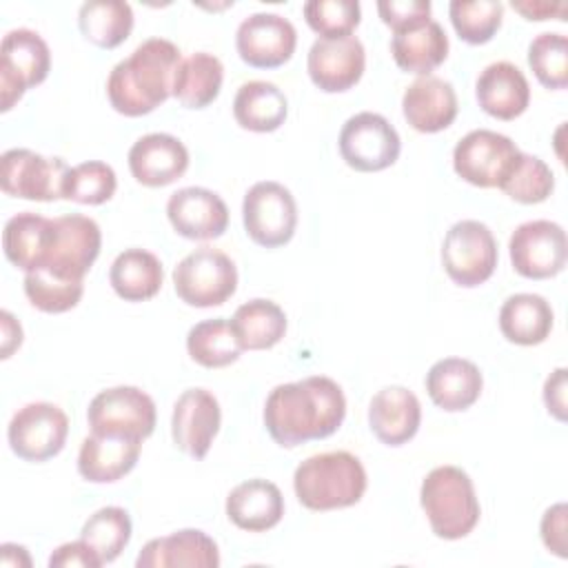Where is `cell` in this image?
Returning <instances> with one entry per match:
<instances>
[{
  "label": "cell",
  "instance_id": "6da1fadb",
  "mask_svg": "<svg viewBox=\"0 0 568 568\" xmlns=\"http://www.w3.org/2000/svg\"><path fill=\"white\" fill-rule=\"evenodd\" d=\"M344 415V393L326 375L280 384L264 404V426L273 442L284 448L331 437L342 426Z\"/></svg>",
  "mask_w": 568,
  "mask_h": 568
},
{
  "label": "cell",
  "instance_id": "7a4b0ae2",
  "mask_svg": "<svg viewBox=\"0 0 568 568\" xmlns=\"http://www.w3.org/2000/svg\"><path fill=\"white\" fill-rule=\"evenodd\" d=\"M180 60L182 51L171 40L149 38L138 44L109 73L106 98L111 106L126 118L155 111L171 95Z\"/></svg>",
  "mask_w": 568,
  "mask_h": 568
},
{
  "label": "cell",
  "instance_id": "3957f363",
  "mask_svg": "<svg viewBox=\"0 0 568 568\" xmlns=\"http://www.w3.org/2000/svg\"><path fill=\"white\" fill-rule=\"evenodd\" d=\"M297 501L317 513L355 506L366 490V470L348 450L306 457L293 473Z\"/></svg>",
  "mask_w": 568,
  "mask_h": 568
},
{
  "label": "cell",
  "instance_id": "277c9868",
  "mask_svg": "<svg viewBox=\"0 0 568 568\" xmlns=\"http://www.w3.org/2000/svg\"><path fill=\"white\" fill-rule=\"evenodd\" d=\"M419 501L433 532L450 541L466 537L481 515L473 479L459 466L433 468L422 481Z\"/></svg>",
  "mask_w": 568,
  "mask_h": 568
},
{
  "label": "cell",
  "instance_id": "5b68a950",
  "mask_svg": "<svg viewBox=\"0 0 568 568\" xmlns=\"http://www.w3.org/2000/svg\"><path fill=\"white\" fill-rule=\"evenodd\" d=\"M178 297L195 308L224 304L237 288L235 262L220 248L200 246L173 268Z\"/></svg>",
  "mask_w": 568,
  "mask_h": 568
},
{
  "label": "cell",
  "instance_id": "8992f818",
  "mask_svg": "<svg viewBox=\"0 0 568 568\" xmlns=\"http://www.w3.org/2000/svg\"><path fill=\"white\" fill-rule=\"evenodd\" d=\"M497 240L479 220L455 222L442 242V264L446 275L466 288L479 286L497 268Z\"/></svg>",
  "mask_w": 568,
  "mask_h": 568
},
{
  "label": "cell",
  "instance_id": "52a82bcc",
  "mask_svg": "<svg viewBox=\"0 0 568 568\" xmlns=\"http://www.w3.org/2000/svg\"><path fill=\"white\" fill-rule=\"evenodd\" d=\"M246 235L264 246L277 248L291 242L297 226V204L291 191L273 180L255 182L242 202Z\"/></svg>",
  "mask_w": 568,
  "mask_h": 568
},
{
  "label": "cell",
  "instance_id": "ba28073f",
  "mask_svg": "<svg viewBox=\"0 0 568 568\" xmlns=\"http://www.w3.org/2000/svg\"><path fill=\"white\" fill-rule=\"evenodd\" d=\"M51 69V51L40 33L31 29H13L0 44V98L7 113L27 89L47 80Z\"/></svg>",
  "mask_w": 568,
  "mask_h": 568
},
{
  "label": "cell",
  "instance_id": "9c48e42d",
  "mask_svg": "<svg viewBox=\"0 0 568 568\" xmlns=\"http://www.w3.org/2000/svg\"><path fill=\"white\" fill-rule=\"evenodd\" d=\"M69 171L71 166L62 158H47L31 149H9L0 158V186L7 195L20 200H64Z\"/></svg>",
  "mask_w": 568,
  "mask_h": 568
},
{
  "label": "cell",
  "instance_id": "30bf717a",
  "mask_svg": "<svg viewBox=\"0 0 568 568\" xmlns=\"http://www.w3.org/2000/svg\"><path fill=\"white\" fill-rule=\"evenodd\" d=\"M517 144L497 131L475 129L453 149L455 173L473 186L499 189L519 158Z\"/></svg>",
  "mask_w": 568,
  "mask_h": 568
},
{
  "label": "cell",
  "instance_id": "8fae6325",
  "mask_svg": "<svg viewBox=\"0 0 568 568\" xmlns=\"http://www.w3.org/2000/svg\"><path fill=\"white\" fill-rule=\"evenodd\" d=\"M337 144L342 160L362 173H375L393 166L402 151L395 126L373 111L351 115L339 131Z\"/></svg>",
  "mask_w": 568,
  "mask_h": 568
},
{
  "label": "cell",
  "instance_id": "7c38bea8",
  "mask_svg": "<svg viewBox=\"0 0 568 568\" xmlns=\"http://www.w3.org/2000/svg\"><path fill=\"white\" fill-rule=\"evenodd\" d=\"M91 433L146 439L155 428V402L138 386L100 390L87 408Z\"/></svg>",
  "mask_w": 568,
  "mask_h": 568
},
{
  "label": "cell",
  "instance_id": "4fadbf2b",
  "mask_svg": "<svg viewBox=\"0 0 568 568\" xmlns=\"http://www.w3.org/2000/svg\"><path fill=\"white\" fill-rule=\"evenodd\" d=\"M69 417L51 402H31L18 408L9 422L7 439L24 462H47L55 457L67 442Z\"/></svg>",
  "mask_w": 568,
  "mask_h": 568
},
{
  "label": "cell",
  "instance_id": "5bb4252c",
  "mask_svg": "<svg viewBox=\"0 0 568 568\" xmlns=\"http://www.w3.org/2000/svg\"><path fill=\"white\" fill-rule=\"evenodd\" d=\"M513 268L528 280H548L564 271L568 260L566 231L550 220L519 224L508 242Z\"/></svg>",
  "mask_w": 568,
  "mask_h": 568
},
{
  "label": "cell",
  "instance_id": "9a60e30c",
  "mask_svg": "<svg viewBox=\"0 0 568 568\" xmlns=\"http://www.w3.org/2000/svg\"><path fill=\"white\" fill-rule=\"evenodd\" d=\"M55 220V235L47 262L38 271L53 273L64 280L84 282V275L93 266L100 255L102 233L95 220L69 213L53 217Z\"/></svg>",
  "mask_w": 568,
  "mask_h": 568
},
{
  "label": "cell",
  "instance_id": "2e32d148",
  "mask_svg": "<svg viewBox=\"0 0 568 568\" xmlns=\"http://www.w3.org/2000/svg\"><path fill=\"white\" fill-rule=\"evenodd\" d=\"M297 47V31L280 13H251L235 33L240 58L255 69H275L291 60Z\"/></svg>",
  "mask_w": 568,
  "mask_h": 568
},
{
  "label": "cell",
  "instance_id": "e0dca14e",
  "mask_svg": "<svg viewBox=\"0 0 568 568\" xmlns=\"http://www.w3.org/2000/svg\"><path fill=\"white\" fill-rule=\"evenodd\" d=\"M222 422L215 395L206 388H186L173 404L171 437L178 450L204 459Z\"/></svg>",
  "mask_w": 568,
  "mask_h": 568
},
{
  "label": "cell",
  "instance_id": "ac0fdd59",
  "mask_svg": "<svg viewBox=\"0 0 568 568\" xmlns=\"http://www.w3.org/2000/svg\"><path fill=\"white\" fill-rule=\"evenodd\" d=\"M366 53L355 36L324 40L317 38L306 58L311 82L324 93H342L355 87L364 73Z\"/></svg>",
  "mask_w": 568,
  "mask_h": 568
},
{
  "label": "cell",
  "instance_id": "d6986e66",
  "mask_svg": "<svg viewBox=\"0 0 568 568\" xmlns=\"http://www.w3.org/2000/svg\"><path fill=\"white\" fill-rule=\"evenodd\" d=\"M166 215L175 233L186 240H215L229 226L224 200L204 186H184L171 193Z\"/></svg>",
  "mask_w": 568,
  "mask_h": 568
},
{
  "label": "cell",
  "instance_id": "ffe728a7",
  "mask_svg": "<svg viewBox=\"0 0 568 568\" xmlns=\"http://www.w3.org/2000/svg\"><path fill=\"white\" fill-rule=\"evenodd\" d=\"M129 169L142 186H166L189 169V151L171 133H146L129 149Z\"/></svg>",
  "mask_w": 568,
  "mask_h": 568
},
{
  "label": "cell",
  "instance_id": "44dd1931",
  "mask_svg": "<svg viewBox=\"0 0 568 568\" xmlns=\"http://www.w3.org/2000/svg\"><path fill=\"white\" fill-rule=\"evenodd\" d=\"M142 442L138 437L91 433L80 446L78 473L91 484L118 481L135 468Z\"/></svg>",
  "mask_w": 568,
  "mask_h": 568
},
{
  "label": "cell",
  "instance_id": "7402d4cb",
  "mask_svg": "<svg viewBox=\"0 0 568 568\" xmlns=\"http://www.w3.org/2000/svg\"><path fill=\"white\" fill-rule=\"evenodd\" d=\"M422 424V406L406 386H386L377 390L368 406V426L386 446L410 442Z\"/></svg>",
  "mask_w": 568,
  "mask_h": 568
},
{
  "label": "cell",
  "instance_id": "603a6c76",
  "mask_svg": "<svg viewBox=\"0 0 568 568\" xmlns=\"http://www.w3.org/2000/svg\"><path fill=\"white\" fill-rule=\"evenodd\" d=\"M402 113L419 133H437L457 118V95L448 80L437 75L417 78L402 95Z\"/></svg>",
  "mask_w": 568,
  "mask_h": 568
},
{
  "label": "cell",
  "instance_id": "cb8c5ba5",
  "mask_svg": "<svg viewBox=\"0 0 568 568\" xmlns=\"http://www.w3.org/2000/svg\"><path fill=\"white\" fill-rule=\"evenodd\" d=\"M479 106L497 120H515L530 104V87L519 67L508 60L484 67L475 82Z\"/></svg>",
  "mask_w": 568,
  "mask_h": 568
},
{
  "label": "cell",
  "instance_id": "d4e9b609",
  "mask_svg": "<svg viewBox=\"0 0 568 568\" xmlns=\"http://www.w3.org/2000/svg\"><path fill=\"white\" fill-rule=\"evenodd\" d=\"M138 568H215L220 566L217 544L202 530L184 528L144 544L135 559Z\"/></svg>",
  "mask_w": 568,
  "mask_h": 568
},
{
  "label": "cell",
  "instance_id": "484cf974",
  "mask_svg": "<svg viewBox=\"0 0 568 568\" xmlns=\"http://www.w3.org/2000/svg\"><path fill=\"white\" fill-rule=\"evenodd\" d=\"M484 388L477 364L464 357H444L426 373V390L433 404L446 413L470 408Z\"/></svg>",
  "mask_w": 568,
  "mask_h": 568
},
{
  "label": "cell",
  "instance_id": "4316f807",
  "mask_svg": "<svg viewBox=\"0 0 568 568\" xmlns=\"http://www.w3.org/2000/svg\"><path fill=\"white\" fill-rule=\"evenodd\" d=\"M284 515L282 490L268 479L237 484L226 497V517L242 530L264 532L280 524Z\"/></svg>",
  "mask_w": 568,
  "mask_h": 568
},
{
  "label": "cell",
  "instance_id": "83f0119b",
  "mask_svg": "<svg viewBox=\"0 0 568 568\" xmlns=\"http://www.w3.org/2000/svg\"><path fill=\"white\" fill-rule=\"evenodd\" d=\"M55 220L22 211L7 220L2 231V248L7 260L24 273L38 271L51 251Z\"/></svg>",
  "mask_w": 568,
  "mask_h": 568
},
{
  "label": "cell",
  "instance_id": "f1b7e54d",
  "mask_svg": "<svg viewBox=\"0 0 568 568\" xmlns=\"http://www.w3.org/2000/svg\"><path fill=\"white\" fill-rule=\"evenodd\" d=\"M552 308L537 293H515L499 308L501 335L519 346L541 344L552 331Z\"/></svg>",
  "mask_w": 568,
  "mask_h": 568
},
{
  "label": "cell",
  "instance_id": "f546056e",
  "mask_svg": "<svg viewBox=\"0 0 568 568\" xmlns=\"http://www.w3.org/2000/svg\"><path fill=\"white\" fill-rule=\"evenodd\" d=\"M235 122L255 133H271L280 129L288 115V100L282 89L266 80L244 82L233 100Z\"/></svg>",
  "mask_w": 568,
  "mask_h": 568
},
{
  "label": "cell",
  "instance_id": "4dcf8cb0",
  "mask_svg": "<svg viewBox=\"0 0 568 568\" xmlns=\"http://www.w3.org/2000/svg\"><path fill=\"white\" fill-rule=\"evenodd\" d=\"M390 53L402 71L430 75L448 55V36L439 22L428 20L417 29L395 33Z\"/></svg>",
  "mask_w": 568,
  "mask_h": 568
},
{
  "label": "cell",
  "instance_id": "1f68e13d",
  "mask_svg": "<svg viewBox=\"0 0 568 568\" xmlns=\"http://www.w3.org/2000/svg\"><path fill=\"white\" fill-rule=\"evenodd\" d=\"M222 80L224 67L220 58L197 51L180 60L173 75L171 95L186 109H204L220 95Z\"/></svg>",
  "mask_w": 568,
  "mask_h": 568
},
{
  "label": "cell",
  "instance_id": "d6a6232c",
  "mask_svg": "<svg viewBox=\"0 0 568 568\" xmlns=\"http://www.w3.org/2000/svg\"><path fill=\"white\" fill-rule=\"evenodd\" d=\"M164 271L158 255L144 248L122 251L109 271V282L118 297L124 302H144L162 288Z\"/></svg>",
  "mask_w": 568,
  "mask_h": 568
},
{
  "label": "cell",
  "instance_id": "836d02e7",
  "mask_svg": "<svg viewBox=\"0 0 568 568\" xmlns=\"http://www.w3.org/2000/svg\"><path fill=\"white\" fill-rule=\"evenodd\" d=\"M231 326L244 351L273 348L286 333V313L271 300H248L235 308Z\"/></svg>",
  "mask_w": 568,
  "mask_h": 568
},
{
  "label": "cell",
  "instance_id": "e575fe53",
  "mask_svg": "<svg viewBox=\"0 0 568 568\" xmlns=\"http://www.w3.org/2000/svg\"><path fill=\"white\" fill-rule=\"evenodd\" d=\"M78 27L91 44L115 49L133 29V9L122 0H89L78 11Z\"/></svg>",
  "mask_w": 568,
  "mask_h": 568
},
{
  "label": "cell",
  "instance_id": "d590c367",
  "mask_svg": "<svg viewBox=\"0 0 568 568\" xmlns=\"http://www.w3.org/2000/svg\"><path fill=\"white\" fill-rule=\"evenodd\" d=\"M186 351L191 359L204 368H224L237 362L244 348L231 326V320L213 317L191 326L186 333Z\"/></svg>",
  "mask_w": 568,
  "mask_h": 568
},
{
  "label": "cell",
  "instance_id": "8d00e7d4",
  "mask_svg": "<svg viewBox=\"0 0 568 568\" xmlns=\"http://www.w3.org/2000/svg\"><path fill=\"white\" fill-rule=\"evenodd\" d=\"M80 539L95 550L102 566L111 564L120 557L131 539V517L120 506H104L84 521Z\"/></svg>",
  "mask_w": 568,
  "mask_h": 568
},
{
  "label": "cell",
  "instance_id": "74e56055",
  "mask_svg": "<svg viewBox=\"0 0 568 568\" xmlns=\"http://www.w3.org/2000/svg\"><path fill=\"white\" fill-rule=\"evenodd\" d=\"M448 16L464 42L486 44L501 27L504 4L499 0H453Z\"/></svg>",
  "mask_w": 568,
  "mask_h": 568
},
{
  "label": "cell",
  "instance_id": "f35d334b",
  "mask_svg": "<svg viewBox=\"0 0 568 568\" xmlns=\"http://www.w3.org/2000/svg\"><path fill=\"white\" fill-rule=\"evenodd\" d=\"M499 189L519 204H539L552 193L555 175L550 166L537 155L519 153L515 166Z\"/></svg>",
  "mask_w": 568,
  "mask_h": 568
},
{
  "label": "cell",
  "instance_id": "ab89813d",
  "mask_svg": "<svg viewBox=\"0 0 568 568\" xmlns=\"http://www.w3.org/2000/svg\"><path fill=\"white\" fill-rule=\"evenodd\" d=\"M528 64L546 89L568 87V38L557 31H544L528 47Z\"/></svg>",
  "mask_w": 568,
  "mask_h": 568
},
{
  "label": "cell",
  "instance_id": "60d3db41",
  "mask_svg": "<svg viewBox=\"0 0 568 568\" xmlns=\"http://www.w3.org/2000/svg\"><path fill=\"white\" fill-rule=\"evenodd\" d=\"M84 282L64 280L47 271L24 273V295L42 313H67L78 306Z\"/></svg>",
  "mask_w": 568,
  "mask_h": 568
},
{
  "label": "cell",
  "instance_id": "b9f144b4",
  "mask_svg": "<svg viewBox=\"0 0 568 568\" xmlns=\"http://www.w3.org/2000/svg\"><path fill=\"white\" fill-rule=\"evenodd\" d=\"M115 189H118L115 171L106 162L89 160L71 166L64 182V200L95 206V204L109 202Z\"/></svg>",
  "mask_w": 568,
  "mask_h": 568
},
{
  "label": "cell",
  "instance_id": "7bdbcfd3",
  "mask_svg": "<svg viewBox=\"0 0 568 568\" xmlns=\"http://www.w3.org/2000/svg\"><path fill=\"white\" fill-rule=\"evenodd\" d=\"M304 18L324 40H337L355 31L362 9L357 0H311L304 4Z\"/></svg>",
  "mask_w": 568,
  "mask_h": 568
},
{
  "label": "cell",
  "instance_id": "ee69618b",
  "mask_svg": "<svg viewBox=\"0 0 568 568\" xmlns=\"http://www.w3.org/2000/svg\"><path fill=\"white\" fill-rule=\"evenodd\" d=\"M377 11L382 22L390 27L393 33L417 29L430 20L428 0H379Z\"/></svg>",
  "mask_w": 568,
  "mask_h": 568
},
{
  "label": "cell",
  "instance_id": "f6af8a7d",
  "mask_svg": "<svg viewBox=\"0 0 568 568\" xmlns=\"http://www.w3.org/2000/svg\"><path fill=\"white\" fill-rule=\"evenodd\" d=\"M49 566L51 568H73V566H80V568H100L102 561L100 557L95 555V550L84 541V539H75V541H69V544H62L58 546L51 557H49Z\"/></svg>",
  "mask_w": 568,
  "mask_h": 568
},
{
  "label": "cell",
  "instance_id": "bcb514c9",
  "mask_svg": "<svg viewBox=\"0 0 568 568\" xmlns=\"http://www.w3.org/2000/svg\"><path fill=\"white\" fill-rule=\"evenodd\" d=\"M566 504L550 506L541 517V539L544 546L557 557H566Z\"/></svg>",
  "mask_w": 568,
  "mask_h": 568
},
{
  "label": "cell",
  "instance_id": "7dc6e473",
  "mask_svg": "<svg viewBox=\"0 0 568 568\" xmlns=\"http://www.w3.org/2000/svg\"><path fill=\"white\" fill-rule=\"evenodd\" d=\"M566 373L568 371L559 366L546 377L544 384V404L548 413L559 422H566Z\"/></svg>",
  "mask_w": 568,
  "mask_h": 568
},
{
  "label": "cell",
  "instance_id": "c3c4849f",
  "mask_svg": "<svg viewBox=\"0 0 568 568\" xmlns=\"http://www.w3.org/2000/svg\"><path fill=\"white\" fill-rule=\"evenodd\" d=\"M510 7L521 13L526 20H566V2H548V0H513Z\"/></svg>",
  "mask_w": 568,
  "mask_h": 568
},
{
  "label": "cell",
  "instance_id": "681fc988",
  "mask_svg": "<svg viewBox=\"0 0 568 568\" xmlns=\"http://www.w3.org/2000/svg\"><path fill=\"white\" fill-rule=\"evenodd\" d=\"M0 322H2V359H7L22 344V328L9 311L0 313Z\"/></svg>",
  "mask_w": 568,
  "mask_h": 568
},
{
  "label": "cell",
  "instance_id": "f907efd6",
  "mask_svg": "<svg viewBox=\"0 0 568 568\" xmlns=\"http://www.w3.org/2000/svg\"><path fill=\"white\" fill-rule=\"evenodd\" d=\"M2 566H31V559L24 548L18 550L16 544H2Z\"/></svg>",
  "mask_w": 568,
  "mask_h": 568
}]
</instances>
